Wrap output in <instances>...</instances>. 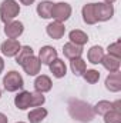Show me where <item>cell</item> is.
Listing matches in <instances>:
<instances>
[{"label": "cell", "instance_id": "cell-22", "mask_svg": "<svg viewBox=\"0 0 121 123\" xmlns=\"http://www.w3.org/2000/svg\"><path fill=\"white\" fill-rule=\"evenodd\" d=\"M70 69L74 73V76H83L84 72L87 70V64L81 57H77V59H73L70 62Z\"/></svg>", "mask_w": 121, "mask_h": 123}, {"label": "cell", "instance_id": "cell-27", "mask_svg": "<svg viewBox=\"0 0 121 123\" xmlns=\"http://www.w3.org/2000/svg\"><path fill=\"white\" fill-rule=\"evenodd\" d=\"M107 52H108V55H110V56H114V57L120 59V57H121V42H120V40H117L116 43L108 44Z\"/></svg>", "mask_w": 121, "mask_h": 123}, {"label": "cell", "instance_id": "cell-25", "mask_svg": "<svg viewBox=\"0 0 121 123\" xmlns=\"http://www.w3.org/2000/svg\"><path fill=\"white\" fill-rule=\"evenodd\" d=\"M83 77H84V80H86L87 83L94 85V83H97V82L100 80V72H98V70H94V69H87V70L84 72Z\"/></svg>", "mask_w": 121, "mask_h": 123}, {"label": "cell", "instance_id": "cell-15", "mask_svg": "<svg viewBox=\"0 0 121 123\" xmlns=\"http://www.w3.org/2000/svg\"><path fill=\"white\" fill-rule=\"evenodd\" d=\"M49 67H50V72L53 73V76L57 77V79L64 77L66 73H67V66H66V63L61 60V59H59V57L54 62H51V63L49 64Z\"/></svg>", "mask_w": 121, "mask_h": 123}, {"label": "cell", "instance_id": "cell-2", "mask_svg": "<svg viewBox=\"0 0 121 123\" xmlns=\"http://www.w3.org/2000/svg\"><path fill=\"white\" fill-rule=\"evenodd\" d=\"M46 102V97L43 96V93H31L27 90L20 92L14 97V105L17 109L20 110H26L29 107H38L43 106Z\"/></svg>", "mask_w": 121, "mask_h": 123}, {"label": "cell", "instance_id": "cell-34", "mask_svg": "<svg viewBox=\"0 0 121 123\" xmlns=\"http://www.w3.org/2000/svg\"><path fill=\"white\" fill-rule=\"evenodd\" d=\"M17 123H24V122H17Z\"/></svg>", "mask_w": 121, "mask_h": 123}, {"label": "cell", "instance_id": "cell-26", "mask_svg": "<svg viewBox=\"0 0 121 123\" xmlns=\"http://www.w3.org/2000/svg\"><path fill=\"white\" fill-rule=\"evenodd\" d=\"M104 123H121V112L111 109L104 115Z\"/></svg>", "mask_w": 121, "mask_h": 123}, {"label": "cell", "instance_id": "cell-13", "mask_svg": "<svg viewBox=\"0 0 121 123\" xmlns=\"http://www.w3.org/2000/svg\"><path fill=\"white\" fill-rule=\"evenodd\" d=\"M105 87H107V90H110V92H113V93H117L121 90V76L118 72L110 73L107 76V79H105Z\"/></svg>", "mask_w": 121, "mask_h": 123}, {"label": "cell", "instance_id": "cell-9", "mask_svg": "<svg viewBox=\"0 0 121 123\" xmlns=\"http://www.w3.org/2000/svg\"><path fill=\"white\" fill-rule=\"evenodd\" d=\"M22 67L23 70L29 74V76H36L40 73V69H41V63L38 60V57H36L34 55L27 57L26 60L22 63Z\"/></svg>", "mask_w": 121, "mask_h": 123}, {"label": "cell", "instance_id": "cell-21", "mask_svg": "<svg viewBox=\"0 0 121 123\" xmlns=\"http://www.w3.org/2000/svg\"><path fill=\"white\" fill-rule=\"evenodd\" d=\"M68 39L71 43H74L77 46H84L88 42V36L83 30H71L68 33Z\"/></svg>", "mask_w": 121, "mask_h": 123}, {"label": "cell", "instance_id": "cell-33", "mask_svg": "<svg viewBox=\"0 0 121 123\" xmlns=\"http://www.w3.org/2000/svg\"><path fill=\"white\" fill-rule=\"evenodd\" d=\"M0 97H1V90H0Z\"/></svg>", "mask_w": 121, "mask_h": 123}, {"label": "cell", "instance_id": "cell-29", "mask_svg": "<svg viewBox=\"0 0 121 123\" xmlns=\"http://www.w3.org/2000/svg\"><path fill=\"white\" fill-rule=\"evenodd\" d=\"M0 123H9V119L4 113H0Z\"/></svg>", "mask_w": 121, "mask_h": 123}, {"label": "cell", "instance_id": "cell-19", "mask_svg": "<svg viewBox=\"0 0 121 123\" xmlns=\"http://www.w3.org/2000/svg\"><path fill=\"white\" fill-rule=\"evenodd\" d=\"M53 6H54V3L50 1V0L40 1V3L37 4V14H38L41 19H50V17H51Z\"/></svg>", "mask_w": 121, "mask_h": 123}, {"label": "cell", "instance_id": "cell-24", "mask_svg": "<svg viewBox=\"0 0 121 123\" xmlns=\"http://www.w3.org/2000/svg\"><path fill=\"white\" fill-rule=\"evenodd\" d=\"M33 55H34V53H33V49H31L30 46H22L20 52H19V53L16 55V63L22 66V63L26 60L27 57L33 56Z\"/></svg>", "mask_w": 121, "mask_h": 123}, {"label": "cell", "instance_id": "cell-1", "mask_svg": "<svg viewBox=\"0 0 121 123\" xmlns=\"http://www.w3.org/2000/svg\"><path fill=\"white\" fill-rule=\"evenodd\" d=\"M67 107H68L70 116L74 120L87 123L94 119V110L87 102H83V100H78V99H70Z\"/></svg>", "mask_w": 121, "mask_h": 123}, {"label": "cell", "instance_id": "cell-6", "mask_svg": "<svg viewBox=\"0 0 121 123\" xmlns=\"http://www.w3.org/2000/svg\"><path fill=\"white\" fill-rule=\"evenodd\" d=\"M97 22H107L114 16V7L110 3H94Z\"/></svg>", "mask_w": 121, "mask_h": 123}, {"label": "cell", "instance_id": "cell-12", "mask_svg": "<svg viewBox=\"0 0 121 123\" xmlns=\"http://www.w3.org/2000/svg\"><path fill=\"white\" fill-rule=\"evenodd\" d=\"M63 53L70 60L77 59V57H81V55H83V46H77V44L68 42V43H66L63 46Z\"/></svg>", "mask_w": 121, "mask_h": 123}, {"label": "cell", "instance_id": "cell-7", "mask_svg": "<svg viewBox=\"0 0 121 123\" xmlns=\"http://www.w3.org/2000/svg\"><path fill=\"white\" fill-rule=\"evenodd\" d=\"M22 49V44L19 43L17 39H7L6 42L1 43L0 46V50H1V55L6 56V57H14Z\"/></svg>", "mask_w": 121, "mask_h": 123}, {"label": "cell", "instance_id": "cell-4", "mask_svg": "<svg viewBox=\"0 0 121 123\" xmlns=\"http://www.w3.org/2000/svg\"><path fill=\"white\" fill-rule=\"evenodd\" d=\"M3 86L7 92H17L19 89H23L24 80L19 72L11 70V72L6 73V76L3 77Z\"/></svg>", "mask_w": 121, "mask_h": 123}, {"label": "cell", "instance_id": "cell-20", "mask_svg": "<svg viewBox=\"0 0 121 123\" xmlns=\"http://www.w3.org/2000/svg\"><path fill=\"white\" fill-rule=\"evenodd\" d=\"M104 56H105V55H104V49H103L101 46H93L90 50H88V53H87V59H88V62L93 63V64L101 63V60H103Z\"/></svg>", "mask_w": 121, "mask_h": 123}, {"label": "cell", "instance_id": "cell-5", "mask_svg": "<svg viewBox=\"0 0 121 123\" xmlns=\"http://www.w3.org/2000/svg\"><path fill=\"white\" fill-rule=\"evenodd\" d=\"M71 12H73V9H71V6H70L68 3H66V1L54 3L53 10H51V17H53L56 22L63 23V22H66V20L70 19Z\"/></svg>", "mask_w": 121, "mask_h": 123}, {"label": "cell", "instance_id": "cell-11", "mask_svg": "<svg viewBox=\"0 0 121 123\" xmlns=\"http://www.w3.org/2000/svg\"><path fill=\"white\" fill-rule=\"evenodd\" d=\"M51 79L46 74H41V76H37V79L34 80V90L37 93H47L51 90Z\"/></svg>", "mask_w": 121, "mask_h": 123}, {"label": "cell", "instance_id": "cell-10", "mask_svg": "<svg viewBox=\"0 0 121 123\" xmlns=\"http://www.w3.org/2000/svg\"><path fill=\"white\" fill-rule=\"evenodd\" d=\"M57 59V50L53 46H43L38 52V60L41 64H50Z\"/></svg>", "mask_w": 121, "mask_h": 123}, {"label": "cell", "instance_id": "cell-30", "mask_svg": "<svg viewBox=\"0 0 121 123\" xmlns=\"http://www.w3.org/2000/svg\"><path fill=\"white\" fill-rule=\"evenodd\" d=\"M22 4H24V6H30V4H33L34 3V0H19Z\"/></svg>", "mask_w": 121, "mask_h": 123}, {"label": "cell", "instance_id": "cell-8", "mask_svg": "<svg viewBox=\"0 0 121 123\" xmlns=\"http://www.w3.org/2000/svg\"><path fill=\"white\" fill-rule=\"evenodd\" d=\"M23 31H24V25L19 20H11L4 25V34L7 36V39H17L19 36L23 34Z\"/></svg>", "mask_w": 121, "mask_h": 123}, {"label": "cell", "instance_id": "cell-28", "mask_svg": "<svg viewBox=\"0 0 121 123\" xmlns=\"http://www.w3.org/2000/svg\"><path fill=\"white\" fill-rule=\"evenodd\" d=\"M121 102L120 100H117V102H114L113 103V110H117V112H121Z\"/></svg>", "mask_w": 121, "mask_h": 123}, {"label": "cell", "instance_id": "cell-16", "mask_svg": "<svg viewBox=\"0 0 121 123\" xmlns=\"http://www.w3.org/2000/svg\"><path fill=\"white\" fill-rule=\"evenodd\" d=\"M83 14V20L86 25H95L97 23V17H95V6L94 3H88L83 7L81 10Z\"/></svg>", "mask_w": 121, "mask_h": 123}, {"label": "cell", "instance_id": "cell-31", "mask_svg": "<svg viewBox=\"0 0 121 123\" xmlns=\"http://www.w3.org/2000/svg\"><path fill=\"white\" fill-rule=\"evenodd\" d=\"M3 69H4V60H3V57L0 56V73L3 72Z\"/></svg>", "mask_w": 121, "mask_h": 123}, {"label": "cell", "instance_id": "cell-32", "mask_svg": "<svg viewBox=\"0 0 121 123\" xmlns=\"http://www.w3.org/2000/svg\"><path fill=\"white\" fill-rule=\"evenodd\" d=\"M116 0H104V3H110V4H113Z\"/></svg>", "mask_w": 121, "mask_h": 123}, {"label": "cell", "instance_id": "cell-3", "mask_svg": "<svg viewBox=\"0 0 121 123\" xmlns=\"http://www.w3.org/2000/svg\"><path fill=\"white\" fill-rule=\"evenodd\" d=\"M20 13V6L16 0H3L0 4V20L6 25L14 20Z\"/></svg>", "mask_w": 121, "mask_h": 123}, {"label": "cell", "instance_id": "cell-14", "mask_svg": "<svg viewBox=\"0 0 121 123\" xmlns=\"http://www.w3.org/2000/svg\"><path fill=\"white\" fill-rule=\"evenodd\" d=\"M46 31H47V34H49L51 39L59 40V39H61V37L64 36L66 27H64V25L60 23V22H53V23H50V25L46 27Z\"/></svg>", "mask_w": 121, "mask_h": 123}, {"label": "cell", "instance_id": "cell-23", "mask_svg": "<svg viewBox=\"0 0 121 123\" xmlns=\"http://www.w3.org/2000/svg\"><path fill=\"white\" fill-rule=\"evenodd\" d=\"M113 109V102H107V100H101V102H98L94 107H93V110H94V115H101V116H104L107 112H110Z\"/></svg>", "mask_w": 121, "mask_h": 123}, {"label": "cell", "instance_id": "cell-18", "mask_svg": "<svg viewBox=\"0 0 121 123\" xmlns=\"http://www.w3.org/2000/svg\"><path fill=\"white\" fill-rule=\"evenodd\" d=\"M47 113H49V112H47L44 107L38 106V107L33 109L31 112H29L27 119H29V122L30 123H41L46 117H47Z\"/></svg>", "mask_w": 121, "mask_h": 123}, {"label": "cell", "instance_id": "cell-17", "mask_svg": "<svg viewBox=\"0 0 121 123\" xmlns=\"http://www.w3.org/2000/svg\"><path fill=\"white\" fill-rule=\"evenodd\" d=\"M101 64H103L104 69L108 70L110 73H116V72L120 70V59H117V57H114V56H110V55H107V56L103 57Z\"/></svg>", "mask_w": 121, "mask_h": 123}]
</instances>
